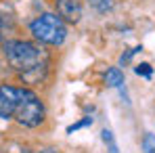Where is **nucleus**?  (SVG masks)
<instances>
[{"label":"nucleus","mask_w":155,"mask_h":153,"mask_svg":"<svg viewBox=\"0 0 155 153\" xmlns=\"http://www.w3.org/2000/svg\"><path fill=\"white\" fill-rule=\"evenodd\" d=\"M4 55L17 72L27 74L38 67H44V52L40 51L36 44L23 42V40H11L4 44Z\"/></svg>","instance_id":"f257e3e1"},{"label":"nucleus","mask_w":155,"mask_h":153,"mask_svg":"<svg viewBox=\"0 0 155 153\" xmlns=\"http://www.w3.org/2000/svg\"><path fill=\"white\" fill-rule=\"evenodd\" d=\"M29 29H31V34H34L36 40H40L44 44H51V46L63 44L65 34H67L65 25H63V19L57 17V15H52V13H44L38 19H34Z\"/></svg>","instance_id":"f03ea898"},{"label":"nucleus","mask_w":155,"mask_h":153,"mask_svg":"<svg viewBox=\"0 0 155 153\" xmlns=\"http://www.w3.org/2000/svg\"><path fill=\"white\" fill-rule=\"evenodd\" d=\"M13 118L27 128H36L44 122V105L31 90H25V95H23Z\"/></svg>","instance_id":"7ed1b4c3"},{"label":"nucleus","mask_w":155,"mask_h":153,"mask_svg":"<svg viewBox=\"0 0 155 153\" xmlns=\"http://www.w3.org/2000/svg\"><path fill=\"white\" fill-rule=\"evenodd\" d=\"M27 88H15V86H0V118H13L19 103L23 99Z\"/></svg>","instance_id":"20e7f679"},{"label":"nucleus","mask_w":155,"mask_h":153,"mask_svg":"<svg viewBox=\"0 0 155 153\" xmlns=\"http://www.w3.org/2000/svg\"><path fill=\"white\" fill-rule=\"evenodd\" d=\"M57 15L69 23H78L82 17V4L80 0H54Z\"/></svg>","instance_id":"39448f33"},{"label":"nucleus","mask_w":155,"mask_h":153,"mask_svg":"<svg viewBox=\"0 0 155 153\" xmlns=\"http://www.w3.org/2000/svg\"><path fill=\"white\" fill-rule=\"evenodd\" d=\"M105 84L111 86V88H120V86L124 84V74H122L117 67L107 69V74H105Z\"/></svg>","instance_id":"423d86ee"},{"label":"nucleus","mask_w":155,"mask_h":153,"mask_svg":"<svg viewBox=\"0 0 155 153\" xmlns=\"http://www.w3.org/2000/svg\"><path fill=\"white\" fill-rule=\"evenodd\" d=\"M90 6L97 13H107L113 8V0H90Z\"/></svg>","instance_id":"0eeeda50"},{"label":"nucleus","mask_w":155,"mask_h":153,"mask_svg":"<svg viewBox=\"0 0 155 153\" xmlns=\"http://www.w3.org/2000/svg\"><path fill=\"white\" fill-rule=\"evenodd\" d=\"M101 134H103L105 145L109 147V153H117V145H115V141H113V134H111V130H103Z\"/></svg>","instance_id":"6e6552de"},{"label":"nucleus","mask_w":155,"mask_h":153,"mask_svg":"<svg viewBox=\"0 0 155 153\" xmlns=\"http://www.w3.org/2000/svg\"><path fill=\"white\" fill-rule=\"evenodd\" d=\"M143 149H145V153H155V136L153 134H145V138H143Z\"/></svg>","instance_id":"1a4fd4ad"},{"label":"nucleus","mask_w":155,"mask_h":153,"mask_svg":"<svg viewBox=\"0 0 155 153\" xmlns=\"http://www.w3.org/2000/svg\"><path fill=\"white\" fill-rule=\"evenodd\" d=\"M134 72H136L138 76H143V78H151L153 67H151L149 63H140V65H136V67H134Z\"/></svg>","instance_id":"9d476101"},{"label":"nucleus","mask_w":155,"mask_h":153,"mask_svg":"<svg viewBox=\"0 0 155 153\" xmlns=\"http://www.w3.org/2000/svg\"><path fill=\"white\" fill-rule=\"evenodd\" d=\"M90 124H92V118H84L82 122H78V124H74V126L67 128V132L71 134V132H76V130H80V128H84V126H90Z\"/></svg>","instance_id":"9b49d317"},{"label":"nucleus","mask_w":155,"mask_h":153,"mask_svg":"<svg viewBox=\"0 0 155 153\" xmlns=\"http://www.w3.org/2000/svg\"><path fill=\"white\" fill-rule=\"evenodd\" d=\"M140 51H143V46H136V48L128 51L126 55H122V59H120V61H122V63H128L130 59H132V55H136V52H140Z\"/></svg>","instance_id":"f8f14e48"},{"label":"nucleus","mask_w":155,"mask_h":153,"mask_svg":"<svg viewBox=\"0 0 155 153\" xmlns=\"http://www.w3.org/2000/svg\"><path fill=\"white\" fill-rule=\"evenodd\" d=\"M42 153H57V151H52V149H44Z\"/></svg>","instance_id":"ddd939ff"},{"label":"nucleus","mask_w":155,"mask_h":153,"mask_svg":"<svg viewBox=\"0 0 155 153\" xmlns=\"http://www.w3.org/2000/svg\"><path fill=\"white\" fill-rule=\"evenodd\" d=\"M0 32H2V25H0Z\"/></svg>","instance_id":"4468645a"}]
</instances>
